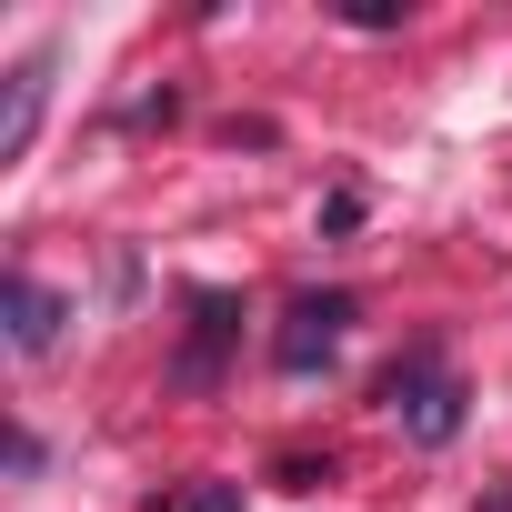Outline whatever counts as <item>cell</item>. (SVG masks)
Masks as SVG:
<instances>
[{
    "label": "cell",
    "instance_id": "277c9868",
    "mask_svg": "<svg viewBox=\"0 0 512 512\" xmlns=\"http://www.w3.org/2000/svg\"><path fill=\"white\" fill-rule=\"evenodd\" d=\"M31 121H41V61L11 71V121H0V161H21L31 151Z\"/></svg>",
    "mask_w": 512,
    "mask_h": 512
},
{
    "label": "cell",
    "instance_id": "3957f363",
    "mask_svg": "<svg viewBox=\"0 0 512 512\" xmlns=\"http://www.w3.org/2000/svg\"><path fill=\"white\" fill-rule=\"evenodd\" d=\"M61 342V302L41 282H11V352H51Z\"/></svg>",
    "mask_w": 512,
    "mask_h": 512
},
{
    "label": "cell",
    "instance_id": "5b68a950",
    "mask_svg": "<svg viewBox=\"0 0 512 512\" xmlns=\"http://www.w3.org/2000/svg\"><path fill=\"white\" fill-rule=\"evenodd\" d=\"M191 512H241V502H231V492H201V502H191Z\"/></svg>",
    "mask_w": 512,
    "mask_h": 512
},
{
    "label": "cell",
    "instance_id": "6da1fadb",
    "mask_svg": "<svg viewBox=\"0 0 512 512\" xmlns=\"http://www.w3.org/2000/svg\"><path fill=\"white\" fill-rule=\"evenodd\" d=\"M382 402L412 422V442H452V432H462V382H452L442 362H402V372L382 382Z\"/></svg>",
    "mask_w": 512,
    "mask_h": 512
},
{
    "label": "cell",
    "instance_id": "7a4b0ae2",
    "mask_svg": "<svg viewBox=\"0 0 512 512\" xmlns=\"http://www.w3.org/2000/svg\"><path fill=\"white\" fill-rule=\"evenodd\" d=\"M342 332H352V302H342V292H312V302H292V322H282L272 362L302 382V372H322V362L342 352Z\"/></svg>",
    "mask_w": 512,
    "mask_h": 512
}]
</instances>
